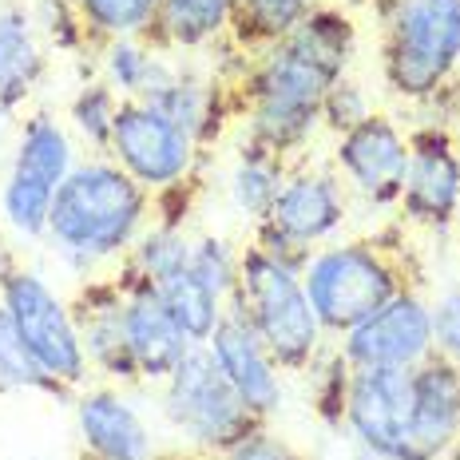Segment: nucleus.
I'll list each match as a JSON object with an SVG mask.
<instances>
[{"mask_svg":"<svg viewBox=\"0 0 460 460\" xmlns=\"http://www.w3.org/2000/svg\"><path fill=\"white\" fill-rule=\"evenodd\" d=\"M401 210L425 230H448L460 215V143L453 128L425 123L409 131V171L401 190Z\"/></svg>","mask_w":460,"mask_h":460,"instance_id":"nucleus-11","label":"nucleus"},{"mask_svg":"<svg viewBox=\"0 0 460 460\" xmlns=\"http://www.w3.org/2000/svg\"><path fill=\"white\" fill-rule=\"evenodd\" d=\"M0 305L8 310L21 341L44 366L48 377H56L68 393L80 389L84 381L92 377L72 302H64L60 294H56V286L48 282L40 270L8 262L4 270H0Z\"/></svg>","mask_w":460,"mask_h":460,"instance_id":"nucleus-7","label":"nucleus"},{"mask_svg":"<svg viewBox=\"0 0 460 460\" xmlns=\"http://www.w3.org/2000/svg\"><path fill=\"white\" fill-rule=\"evenodd\" d=\"M286 175H290V167H286L282 155H274V151L258 147V143H251L243 136L234 147V167H230V179H226L230 203H234L238 215H246L251 223H258V218L270 215Z\"/></svg>","mask_w":460,"mask_h":460,"instance_id":"nucleus-24","label":"nucleus"},{"mask_svg":"<svg viewBox=\"0 0 460 460\" xmlns=\"http://www.w3.org/2000/svg\"><path fill=\"white\" fill-rule=\"evenodd\" d=\"M448 460H460V456H448Z\"/></svg>","mask_w":460,"mask_h":460,"instance_id":"nucleus-39","label":"nucleus"},{"mask_svg":"<svg viewBox=\"0 0 460 460\" xmlns=\"http://www.w3.org/2000/svg\"><path fill=\"white\" fill-rule=\"evenodd\" d=\"M84 460H159V445L147 417L123 393V385H92L75 397Z\"/></svg>","mask_w":460,"mask_h":460,"instance_id":"nucleus-17","label":"nucleus"},{"mask_svg":"<svg viewBox=\"0 0 460 460\" xmlns=\"http://www.w3.org/2000/svg\"><path fill=\"white\" fill-rule=\"evenodd\" d=\"M413 413H409V460H445L460 440V366L445 353H429L409 369Z\"/></svg>","mask_w":460,"mask_h":460,"instance_id":"nucleus-18","label":"nucleus"},{"mask_svg":"<svg viewBox=\"0 0 460 460\" xmlns=\"http://www.w3.org/2000/svg\"><path fill=\"white\" fill-rule=\"evenodd\" d=\"M310 8L314 0H234V21H230L226 44L251 60L282 36H290Z\"/></svg>","mask_w":460,"mask_h":460,"instance_id":"nucleus-25","label":"nucleus"},{"mask_svg":"<svg viewBox=\"0 0 460 460\" xmlns=\"http://www.w3.org/2000/svg\"><path fill=\"white\" fill-rule=\"evenodd\" d=\"M218 460H305L298 448H290L282 437H274L266 425H258L254 433H246L238 445H230Z\"/></svg>","mask_w":460,"mask_h":460,"instance_id":"nucleus-36","label":"nucleus"},{"mask_svg":"<svg viewBox=\"0 0 460 460\" xmlns=\"http://www.w3.org/2000/svg\"><path fill=\"white\" fill-rule=\"evenodd\" d=\"M0 389H16V393H48V397H68V389L56 377H48L40 361L28 353V345L21 341L8 310L0 305Z\"/></svg>","mask_w":460,"mask_h":460,"instance_id":"nucleus-30","label":"nucleus"},{"mask_svg":"<svg viewBox=\"0 0 460 460\" xmlns=\"http://www.w3.org/2000/svg\"><path fill=\"white\" fill-rule=\"evenodd\" d=\"M338 353L349 361V369H413L437 353L433 310L417 290H401L381 310L345 330Z\"/></svg>","mask_w":460,"mask_h":460,"instance_id":"nucleus-10","label":"nucleus"},{"mask_svg":"<svg viewBox=\"0 0 460 460\" xmlns=\"http://www.w3.org/2000/svg\"><path fill=\"white\" fill-rule=\"evenodd\" d=\"M108 159L119 163L143 190L167 195L175 187L195 183L199 143L179 123H171L159 108H151V103L119 100Z\"/></svg>","mask_w":460,"mask_h":460,"instance_id":"nucleus-9","label":"nucleus"},{"mask_svg":"<svg viewBox=\"0 0 460 460\" xmlns=\"http://www.w3.org/2000/svg\"><path fill=\"white\" fill-rule=\"evenodd\" d=\"M44 40L32 13L21 4L0 8V115L21 111L44 84Z\"/></svg>","mask_w":460,"mask_h":460,"instance_id":"nucleus-21","label":"nucleus"},{"mask_svg":"<svg viewBox=\"0 0 460 460\" xmlns=\"http://www.w3.org/2000/svg\"><path fill=\"white\" fill-rule=\"evenodd\" d=\"M187 270L207 286L210 294H218L230 302V294L238 290V270H243V251L230 243L226 234H195L190 238V262Z\"/></svg>","mask_w":460,"mask_h":460,"instance_id":"nucleus-31","label":"nucleus"},{"mask_svg":"<svg viewBox=\"0 0 460 460\" xmlns=\"http://www.w3.org/2000/svg\"><path fill=\"white\" fill-rule=\"evenodd\" d=\"M448 456H460V440H456V445H453V453H448ZM448 456H445V460H448Z\"/></svg>","mask_w":460,"mask_h":460,"instance_id":"nucleus-38","label":"nucleus"},{"mask_svg":"<svg viewBox=\"0 0 460 460\" xmlns=\"http://www.w3.org/2000/svg\"><path fill=\"white\" fill-rule=\"evenodd\" d=\"M409 413H413L409 369H353L345 429L369 456L409 460Z\"/></svg>","mask_w":460,"mask_h":460,"instance_id":"nucleus-13","label":"nucleus"},{"mask_svg":"<svg viewBox=\"0 0 460 460\" xmlns=\"http://www.w3.org/2000/svg\"><path fill=\"white\" fill-rule=\"evenodd\" d=\"M333 163H338L345 190L361 195L369 207L389 210L401 203V190H405L409 136L389 115L373 111L369 119H361L353 131L338 136Z\"/></svg>","mask_w":460,"mask_h":460,"instance_id":"nucleus-12","label":"nucleus"},{"mask_svg":"<svg viewBox=\"0 0 460 460\" xmlns=\"http://www.w3.org/2000/svg\"><path fill=\"white\" fill-rule=\"evenodd\" d=\"M115 278L123 286V338H128L131 361H136L139 385H163L190 349V338L179 330V322L171 318L151 282H143L123 266L115 270Z\"/></svg>","mask_w":460,"mask_h":460,"instance_id":"nucleus-16","label":"nucleus"},{"mask_svg":"<svg viewBox=\"0 0 460 460\" xmlns=\"http://www.w3.org/2000/svg\"><path fill=\"white\" fill-rule=\"evenodd\" d=\"M345 218H349V190H345L338 171L290 167L270 215L258 218V223H266L282 238H290L294 246L314 254L318 246L333 243V234L345 226Z\"/></svg>","mask_w":460,"mask_h":460,"instance_id":"nucleus-14","label":"nucleus"},{"mask_svg":"<svg viewBox=\"0 0 460 460\" xmlns=\"http://www.w3.org/2000/svg\"><path fill=\"white\" fill-rule=\"evenodd\" d=\"M433 310V345L437 353H445L448 361L460 366V286H448L437 302H429Z\"/></svg>","mask_w":460,"mask_h":460,"instance_id":"nucleus-35","label":"nucleus"},{"mask_svg":"<svg viewBox=\"0 0 460 460\" xmlns=\"http://www.w3.org/2000/svg\"><path fill=\"white\" fill-rule=\"evenodd\" d=\"M207 349L215 358V366L223 369V377L243 397V405L266 425L286 401V373L278 369L270 349L262 345L254 325L246 322V314L234 302H226V314L207 338Z\"/></svg>","mask_w":460,"mask_h":460,"instance_id":"nucleus-15","label":"nucleus"},{"mask_svg":"<svg viewBox=\"0 0 460 460\" xmlns=\"http://www.w3.org/2000/svg\"><path fill=\"white\" fill-rule=\"evenodd\" d=\"M302 290L325 338H341L401 290H417V286L389 238H358V243L318 246L302 270Z\"/></svg>","mask_w":460,"mask_h":460,"instance_id":"nucleus-4","label":"nucleus"},{"mask_svg":"<svg viewBox=\"0 0 460 460\" xmlns=\"http://www.w3.org/2000/svg\"><path fill=\"white\" fill-rule=\"evenodd\" d=\"M230 21H234V0H159L147 40L159 52H175V48L195 52V48L226 40Z\"/></svg>","mask_w":460,"mask_h":460,"instance_id":"nucleus-23","label":"nucleus"},{"mask_svg":"<svg viewBox=\"0 0 460 460\" xmlns=\"http://www.w3.org/2000/svg\"><path fill=\"white\" fill-rule=\"evenodd\" d=\"M230 95L234 92H230L226 84H218L215 75L195 72V68H175L167 88L147 103L159 108L171 123H179V128L199 143V151H207V147H215L226 131V119H230V111H234Z\"/></svg>","mask_w":460,"mask_h":460,"instance_id":"nucleus-20","label":"nucleus"},{"mask_svg":"<svg viewBox=\"0 0 460 460\" xmlns=\"http://www.w3.org/2000/svg\"><path fill=\"white\" fill-rule=\"evenodd\" d=\"M305 377H314V393H310V397H314L318 417L330 429H341L345 425V405H349L353 369H349V361L338 353V345H333V349H322L318 358H314V366L305 369Z\"/></svg>","mask_w":460,"mask_h":460,"instance_id":"nucleus-32","label":"nucleus"},{"mask_svg":"<svg viewBox=\"0 0 460 460\" xmlns=\"http://www.w3.org/2000/svg\"><path fill=\"white\" fill-rule=\"evenodd\" d=\"M381 72L397 100L433 103L460 72V0H381Z\"/></svg>","mask_w":460,"mask_h":460,"instance_id":"nucleus-3","label":"nucleus"},{"mask_svg":"<svg viewBox=\"0 0 460 460\" xmlns=\"http://www.w3.org/2000/svg\"><path fill=\"white\" fill-rule=\"evenodd\" d=\"M151 223L155 195L143 190L119 163L95 155L75 163L56 190L44 243L72 270H100L108 262H123Z\"/></svg>","mask_w":460,"mask_h":460,"instance_id":"nucleus-2","label":"nucleus"},{"mask_svg":"<svg viewBox=\"0 0 460 460\" xmlns=\"http://www.w3.org/2000/svg\"><path fill=\"white\" fill-rule=\"evenodd\" d=\"M159 413L187 448L207 456H223L230 445L262 425L223 377L207 345H190L159 385Z\"/></svg>","mask_w":460,"mask_h":460,"instance_id":"nucleus-6","label":"nucleus"},{"mask_svg":"<svg viewBox=\"0 0 460 460\" xmlns=\"http://www.w3.org/2000/svg\"><path fill=\"white\" fill-rule=\"evenodd\" d=\"M230 302L246 314L282 373H305L325 349V330L302 290V274L258 251L254 243L243 246V270Z\"/></svg>","mask_w":460,"mask_h":460,"instance_id":"nucleus-5","label":"nucleus"},{"mask_svg":"<svg viewBox=\"0 0 460 460\" xmlns=\"http://www.w3.org/2000/svg\"><path fill=\"white\" fill-rule=\"evenodd\" d=\"M100 75L115 88L119 100H155L175 75L171 52H159L147 36H119L100 44Z\"/></svg>","mask_w":460,"mask_h":460,"instance_id":"nucleus-22","label":"nucleus"},{"mask_svg":"<svg viewBox=\"0 0 460 460\" xmlns=\"http://www.w3.org/2000/svg\"><path fill=\"white\" fill-rule=\"evenodd\" d=\"M155 290H159L163 305L171 310V318L179 322V330L190 338V345H207V338L215 333V325L223 322L226 302L218 298V294H210L190 270L167 278V282H159Z\"/></svg>","mask_w":460,"mask_h":460,"instance_id":"nucleus-27","label":"nucleus"},{"mask_svg":"<svg viewBox=\"0 0 460 460\" xmlns=\"http://www.w3.org/2000/svg\"><path fill=\"white\" fill-rule=\"evenodd\" d=\"M80 163L75 155V136L68 123L56 119L52 111H32L16 139L13 171L0 183V223L21 238H44L52 199L60 183Z\"/></svg>","mask_w":460,"mask_h":460,"instance_id":"nucleus-8","label":"nucleus"},{"mask_svg":"<svg viewBox=\"0 0 460 460\" xmlns=\"http://www.w3.org/2000/svg\"><path fill=\"white\" fill-rule=\"evenodd\" d=\"M358 56V24L330 4H314L290 36L246 60L234 88L243 136L290 159L322 131V103L349 75Z\"/></svg>","mask_w":460,"mask_h":460,"instance_id":"nucleus-1","label":"nucleus"},{"mask_svg":"<svg viewBox=\"0 0 460 460\" xmlns=\"http://www.w3.org/2000/svg\"><path fill=\"white\" fill-rule=\"evenodd\" d=\"M88 24L92 40L108 44L119 36H147L155 24L159 0H72Z\"/></svg>","mask_w":460,"mask_h":460,"instance_id":"nucleus-29","label":"nucleus"},{"mask_svg":"<svg viewBox=\"0 0 460 460\" xmlns=\"http://www.w3.org/2000/svg\"><path fill=\"white\" fill-rule=\"evenodd\" d=\"M369 115H373V108H369L366 88H358V84L345 75L341 84H333L330 95H325V103H322V131L345 136V131H353L361 119H369Z\"/></svg>","mask_w":460,"mask_h":460,"instance_id":"nucleus-34","label":"nucleus"},{"mask_svg":"<svg viewBox=\"0 0 460 460\" xmlns=\"http://www.w3.org/2000/svg\"><path fill=\"white\" fill-rule=\"evenodd\" d=\"M115 111H119V95H115V88L103 80V75H88L68 103V131L80 143H88L92 151L108 155Z\"/></svg>","mask_w":460,"mask_h":460,"instance_id":"nucleus-28","label":"nucleus"},{"mask_svg":"<svg viewBox=\"0 0 460 460\" xmlns=\"http://www.w3.org/2000/svg\"><path fill=\"white\" fill-rule=\"evenodd\" d=\"M72 314L80 325V341L88 353L92 373L111 385H139L136 361H131L128 338H123V286L119 278H92L72 298Z\"/></svg>","mask_w":460,"mask_h":460,"instance_id":"nucleus-19","label":"nucleus"},{"mask_svg":"<svg viewBox=\"0 0 460 460\" xmlns=\"http://www.w3.org/2000/svg\"><path fill=\"white\" fill-rule=\"evenodd\" d=\"M32 21H36L40 40L52 48H64V52H75V48H84V40H92L88 24H84L80 8L72 0H40Z\"/></svg>","mask_w":460,"mask_h":460,"instance_id":"nucleus-33","label":"nucleus"},{"mask_svg":"<svg viewBox=\"0 0 460 460\" xmlns=\"http://www.w3.org/2000/svg\"><path fill=\"white\" fill-rule=\"evenodd\" d=\"M159 460H218L207 453H195V448H183V453H159Z\"/></svg>","mask_w":460,"mask_h":460,"instance_id":"nucleus-37","label":"nucleus"},{"mask_svg":"<svg viewBox=\"0 0 460 460\" xmlns=\"http://www.w3.org/2000/svg\"><path fill=\"white\" fill-rule=\"evenodd\" d=\"M190 262V234L183 226L175 223H151L143 234L136 238V246H131V254L123 258V270H131L136 278H143V282L159 286L167 282V278L183 274Z\"/></svg>","mask_w":460,"mask_h":460,"instance_id":"nucleus-26","label":"nucleus"}]
</instances>
